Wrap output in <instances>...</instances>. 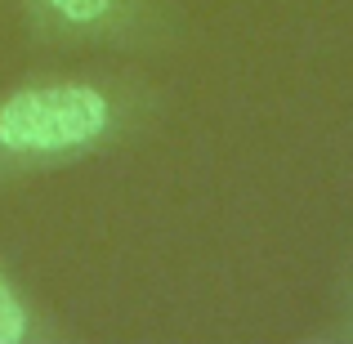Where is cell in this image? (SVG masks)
<instances>
[{"mask_svg":"<svg viewBox=\"0 0 353 344\" xmlns=\"http://www.w3.org/2000/svg\"><path fill=\"white\" fill-rule=\"evenodd\" d=\"M27 331V313L18 304V295L9 291V282L0 277V344H18Z\"/></svg>","mask_w":353,"mask_h":344,"instance_id":"cell-2","label":"cell"},{"mask_svg":"<svg viewBox=\"0 0 353 344\" xmlns=\"http://www.w3.org/2000/svg\"><path fill=\"white\" fill-rule=\"evenodd\" d=\"M108 130V99L90 85H41L5 99L0 143L9 152H63Z\"/></svg>","mask_w":353,"mask_h":344,"instance_id":"cell-1","label":"cell"},{"mask_svg":"<svg viewBox=\"0 0 353 344\" xmlns=\"http://www.w3.org/2000/svg\"><path fill=\"white\" fill-rule=\"evenodd\" d=\"M41 5H50L54 14L72 18V23H94L112 9V0H41Z\"/></svg>","mask_w":353,"mask_h":344,"instance_id":"cell-3","label":"cell"}]
</instances>
